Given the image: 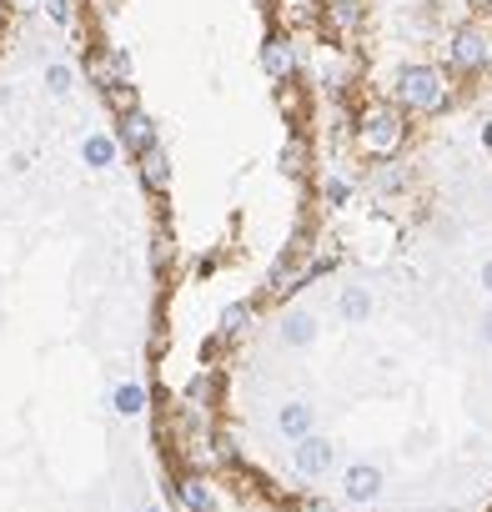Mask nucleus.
<instances>
[{"label": "nucleus", "mask_w": 492, "mask_h": 512, "mask_svg": "<svg viewBox=\"0 0 492 512\" xmlns=\"http://www.w3.org/2000/svg\"><path fill=\"white\" fill-rule=\"evenodd\" d=\"M402 141H407V121H402V111H392V106H367V111H362L357 146H362L367 156L387 161V156L402 151Z\"/></svg>", "instance_id": "f257e3e1"}, {"label": "nucleus", "mask_w": 492, "mask_h": 512, "mask_svg": "<svg viewBox=\"0 0 492 512\" xmlns=\"http://www.w3.org/2000/svg\"><path fill=\"white\" fill-rule=\"evenodd\" d=\"M442 101H447V81L437 66H407L397 76V106L432 116V111H442Z\"/></svg>", "instance_id": "f03ea898"}, {"label": "nucleus", "mask_w": 492, "mask_h": 512, "mask_svg": "<svg viewBox=\"0 0 492 512\" xmlns=\"http://www.w3.org/2000/svg\"><path fill=\"white\" fill-rule=\"evenodd\" d=\"M447 56H452V66H457V71H482V66H487V56H492V36H487L482 26H462V31L452 36Z\"/></svg>", "instance_id": "7ed1b4c3"}, {"label": "nucleus", "mask_w": 492, "mask_h": 512, "mask_svg": "<svg viewBox=\"0 0 492 512\" xmlns=\"http://www.w3.org/2000/svg\"><path fill=\"white\" fill-rule=\"evenodd\" d=\"M292 462H297V472L302 477H327L332 472V462H337V447L327 442V437H302L297 447H292Z\"/></svg>", "instance_id": "20e7f679"}, {"label": "nucleus", "mask_w": 492, "mask_h": 512, "mask_svg": "<svg viewBox=\"0 0 492 512\" xmlns=\"http://www.w3.org/2000/svg\"><path fill=\"white\" fill-rule=\"evenodd\" d=\"M342 492H347V502H357V507L377 502V497H382V467H372V462H352V467L342 472Z\"/></svg>", "instance_id": "39448f33"}, {"label": "nucleus", "mask_w": 492, "mask_h": 512, "mask_svg": "<svg viewBox=\"0 0 492 512\" xmlns=\"http://www.w3.org/2000/svg\"><path fill=\"white\" fill-rule=\"evenodd\" d=\"M116 141H121L126 151H136V156H141V151H151V146H156V121H151V116L136 106V111H126V116H121Z\"/></svg>", "instance_id": "423d86ee"}, {"label": "nucleus", "mask_w": 492, "mask_h": 512, "mask_svg": "<svg viewBox=\"0 0 492 512\" xmlns=\"http://www.w3.org/2000/svg\"><path fill=\"white\" fill-rule=\"evenodd\" d=\"M262 71H267L272 81H287V76L297 71V51H292V41L272 36V41L262 46Z\"/></svg>", "instance_id": "0eeeda50"}, {"label": "nucleus", "mask_w": 492, "mask_h": 512, "mask_svg": "<svg viewBox=\"0 0 492 512\" xmlns=\"http://www.w3.org/2000/svg\"><path fill=\"white\" fill-rule=\"evenodd\" d=\"M126 66H131V61H126V51H101V56H91V61H86L91 81H96V86H106V91H116V86H121Z\"/></svg>", "instance_id": "6e6552de"}, {"label": "nucleus", "mask_w": 492, "mask_h": 512, "mask_svg": "<svg viewBox=\"0 0 492 512\" xmlns=\"http://www.w3.org/2000/svg\"><path fill=\"white\" fill-rule=\"evenodd\" d=\"M136 161H141V186L161 196V191L171 186V166H166V151H161V146H151V151H141Z\"/></svg>", "instance_id": "1a4fd4ad"}, {"label": "nucleus", "mask_w": 492, "mask_h": 512, "mask_svg": "<svg viewBox=\"0 0 492 512\" xmlns=\"http://www.w3.org/2000/svg\"><path fill=\"white\" fill-rule=\"evenodd\" d=\"M176 497H181L186 512H211V507H216V492H211L206 477H181V482H176Z\"/></svg>", "instance_id": "9d476101"}, {"label": "nucleus", "mask_w": 492, "mask_h": 512, "mask_svg": "<svg viewBox=\"0 0 492 512\" xmlns=\"http://www.w3.org/2000/svg\"><path fill=\"white\" fill-rule=\"evenodd\" d=\"M312 422H317V412H312L307 402H287V407L277 412V427H282L287 437H297V442L312 437Z\"/></svg>", "instance_id": "9b49d317"}, {"label": "nucleus", "mask_w": 492, "mask_h": 512, "mask_svg": "<svg viewBox=\"0 0 492 512\" xmlns=\"http://www.w3.org/2000/svg\"><path fill=\"white\" fill-rule=\"evenodd\" d=\"M116 151H121V141H116V136H86V141H81V161H86V166H96V171L116 166Z\"/></svg>", "instance_id": "f8f14e48"}, {"label": "nucleus", "mask_w": 492, "mask_h": 512, "mask_svg": "<svg viewBox=\"0 0 492 512\" xmlns=\"http://www.w3.org/2000/svg\"><path fill=\"white\" fill-rule=\"evenodd\" d=\"M337 312H342V322H367L372 317V292L367 287H342Z\"/></svg>", "instance_id": "ddd939ff"}, {"label": "nucleus", "mask_w": 492, "mask_h": 512, "mask_svg": "<svg viewBox=\"0 0 492 512\" xmlns=\"http://www.w3.org/2000/svg\"><path fill=\"white\" fill-rule=\"evenodd\" d=\"M282 342H287V347H312V342H317V317L292 312V317L282 322Z\"/></svg>", "instance_id": "4468645a"}, {"label": "nucleus", "mask_w": 492, "mask_h": 512, "mask_svg": "<svg viewBox=\"0 0 492 512\" xmlns=\"http://www.w3.org/2000/svg\"><path fill=\"white\" fill-rule=\"evenodd\" d=\"M111 407H116L121 417H136V412H146V387H141V382H126V387H116Z\"/></svg>", "instance_id": "2eb2a0df"}, {"label": "nucleus", "mask_w": 492, "mask_h": 512, "mask_svg": "<svg viewBox=\"0 0 492 512\" xmlns=\"http://www.w3.org/2000/svg\"><path fill=\"white\" fill-rule=\"evenodd\" d=\"M327 16H332L337 31H352L357 16H362V0H327Z\"/></svg>", "instance_id": "dca6fc26"}, {"label": "nucleus", "mask_w": 492, "mask_h": 512, "mask_svg": "<svg viewBox=\"0 0 492 512\" xmlns=\"http://www.w3.org/2000/svg\"><path fill=\"white\" fill-rule=\"evenodd\" d=\"M246 322H252V307H246V302H231V307L221 312V327H216V337H236Z\"/></svg>", "instance_id": "f3484780"}, {"label": "nucleus", "mask_w": 492, "mask_h": 512, "mask_svg": "<svg viewBox=\"0 0 492 512\" xmlns=\"http://www.w3.org/2000/svg\"><path fill=\"white\" fill-rule=\"evenodd\" d=\"M282 171L287 176H302L307 171V141H287L282 146Z\"/></svg>", "instance_id": "a211bd4d"}, {"label": "nucleus", "mask_w": 492, "mask_h": 512, "mask_svg": "<svg viewBox=\"0 0 492 512\" xmlns=\"http://www.w3.org/2000/svg\"><path fill=\"white\" fill-rule=\"evenodd\" d=\"M322 196H327L332 206H347V196H352V186H347L342 176H327V186H322Z\"/></svg>", "instance_id": "6ab92c4d"}, {"label": "nucleus", "mask_w": 492, "mask_h": 512, "mask_svg": "<svg viewBox=\"0 0 492 512\" xmlns=\"http://www.w3.org/2000/svg\"><path fill=\"white\" fill-rule=\"evenodd\" d=\"M46 86H51L56 96H66V91H71V71H66V66H46Z\"/></svg>", "instance_id": "aec40b11"}, {"label": "nucleus", "mask_w": 492, "mask_h": 512, "mask_svg": "<svg viewBox=\"0 0 492 512\" xmlns=\"http://www.w3.org/2000/svg\"><path fill=\"white\" fill-rule=\"evenodd\" d=\"M46 11H51V21H61V26L71 21V6H66V0H46Z\"/></svg>", "instance_id": "412c9836"}, {"label": "nucleus", "mask_w": 492, "mask_h": 512, "mask_svg": "<svg viewBox=\"0 0 492 512\" xmlns=\"http://www.w3.org/2000/svg\"><path fill=\"white\" fill-rule=\"evenodd\" d=\"M477 287H482V292H487V297H492V256H487V262H482V267H477Z\"/></svg>", "instance_id": "4be33fe9"}, {"label": "nucleus", "mask_w": 492, "mask_h": 512, "mask_svg": "<svg viewBox=\"0 0 492 512\" xmlns=\"http://www.w3.org/2000/svg\"><path fill=\"white\" fill-rule=\"evenodd\" d=\"M377 186H382V191H397V186H402V171H382Z\"/></svg>", "instance_id": "5701e85b"}, {"label": "nucleus", "mask_w": 492, "mask_h": 512, "mask_svg": "<svg viewBox=\"0 0 492 512\" xmlns=\"http://www.w3.org/2000/svg\"><path fill=\"white\" fill-rule=\"evenodd\" d=\"M482 342H487V347H492V307H487V312H482Z\"/></svg>", "instance_id": "b1692460"}, {"label": "nucleus", "mask_w": 492, "mask_h": 512, "mask_svg": "<svg viewBox=\"0 0 492 512\" xmlns=\"http://www.w3.org/2000/svg\"><path fill=\"white\" fill-rule=\"evenodd\" d=\"M482 146H487V151H492V121H487V126H482Z\"/></svg>", "instance_id": "393cba45"}, {"label": "nucleus", "mask_w": 492, "mask_h": 512, "mask_svg": "<svg viewBox=\"0 0 492 512\" xmlns=\"http://www.w3.org/2000/svg\"><path fill=\"white\" fill-rule=\"evenodd\" d=\"M307 512H332V507H322V502H312V507H307Z\"/></svg>", "instance_id": "a878e982"}, {"label": "nucleus", "mask_w": 492, "mask_h": 512, "mask_svg": "<svg viewBox=\"0 0 492 512\" xmlns=\"http://www.w3.org/2000/svg\"><path fill=\"white\" fill-rule=\"evenodd\" d=\"M141 512H161V507H141Z\"/></svg>", "instance_id": "bb28decb"}]
</instances>
